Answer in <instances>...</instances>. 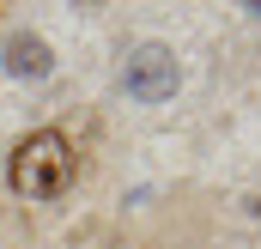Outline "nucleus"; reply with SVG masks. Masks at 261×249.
Wrapping results in <instances>:
<instances>
[{"label": "nucleus", "instance_id": "3", "mask_svg": "<svg viewBox=\"0 0 261 249\" xmlns=\"http://www.w3.org/2000/svg\"><path fill=\"white\" fill-rule=\"evenodd\" d=\"M0 67H6L12 79H49V73H55V55H49V43H43V37L18 31V37H6V49H0Z\"/></svg>", "mask_w": 261, "mask_h": 249}, {"label": "nucleus", "instance_id": "1", "mask_svg": "<svg viewBox=\"0 0 261 249\" xmlns=\"http://www.w3.org/2000/svg\"><path fill=\"white\" fill-rule=\"evenodd\" d=\"M6 177H12V194H24V201H61L67 183H73V146H67V134L61 128L24 134L12 146Z\"/></svg>", "mask_w": 261, "mask_h": 249}, {"label": "nucleus", "instance_id": "2", "mask_svg": "<svg viewBox=\"0 0 261 249\" xmlns=\"http://www.w3.org/2000/svg\"><path fill=\"white\" fill-rule=\"evenodd\" d=\"M122 91H128L134 104H164V97H176V55H170L164 43L128 49V61H122Z\"/></svg>", "mask_w": 261, "mask_h": 249}]
</instances>
